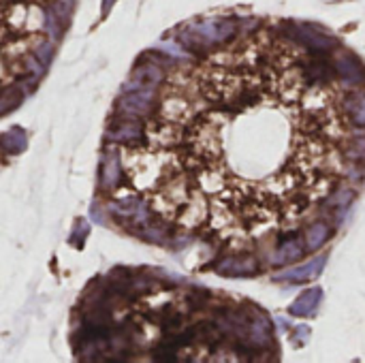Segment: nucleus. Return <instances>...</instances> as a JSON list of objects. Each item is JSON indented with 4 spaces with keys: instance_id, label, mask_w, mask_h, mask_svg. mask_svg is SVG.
Returning <instances> with one entry per match:
<instances>
[{
    "instance_id": "f257e3e1",
    "label": "nucleus",
    "mask_w": 365,
    "mask_h": 363,
    "mask_svg": "<svg viewBox=\"0 0 365 363\" xmlns=\"http://www.w3.org/2000/svg\"><path fill=\"white\" fill-rule=\"evenodd\" d=\"M355 107L299 43L257 30L158 83L120 173L167 229L231 250L304 225L357 156Z\"/></svg>"
},
{
    "instance_id": "f03ea898",
    "label": "nucleus",
    "mask_w": 365,
    "mask_h": 363,
    "mask_svg": "<svg viewBox=\"0 0 365 363\" xmlns=\"http://www.w3.org/2000/svg\"><path fill=\"white\" fill-rule=\"evenodd\" d=\"M68 11L71 0H0V96L34 75Z\"/></svg>"
},
{
    "instance_id": "7ed1b4c3",
    "label": "nucleus",
    "mask_w": 365,
    "mask_h": 363,
    "mask_svg": "<svg viewBox=\"0 0 365 363\" xmlns=\"http://www.w3.org/2000/svg\"><path fill=\"white\" fill-rule=\"evenodd\" d=\"M321 297V293L319 291H306L293 306H291V312L293 315H299V317H304V315H310L314 308H317V300Z\"/></svg>"
}]
</instances>
